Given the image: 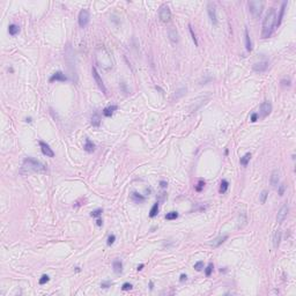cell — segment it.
Instances as JSON below:
<instances>
[{
    "mask_svg": "<svg viewBox=\"0 0 296 296\" xmlns=\"http://www.w3.org/2000/svg\"><path fill=\"white\" fill-rule=\"evenodd\" d=\"M95 60L97 65L104 71H110L114 67V60L111 58V54L104 45H98L95 49Z\"/></svg>",
    "mask_w": 296,
    "mask_h": 296,
    "instance_id": "obj_1",
    "label": "cell"
},
{
    "mask_svg": "<svg viewBox=\"0 0 296 296\" xmlns=\"http://www.w3.org/2000/svg\"><path fill=\"white\" fill-rule=\"evenodd\" d=\"M275 23H276V11L274 8H271L267 12L264 22H263V32H262L263 38L271 37V35L273 34L275 29Z\"/></svg>",
    "mask_w": 296,
    "mask_h": 296,
    "instance_id": "obj_2",
    "label": "cell"
},
{
    "mask_svg": "<svg viewBox=\"0 0 296 296\" xmlns=\"http://www.w3.org/2000/svg\"><path fill=\"white\" fill-rule=\"evenodd\" d=\"M45 170H46V167L42 162L32 159V158H26L23 161V164H22L21 174L22 175H29L32 172H41V171H45Z\"/></svg>",
    "mask_w": 296,
    "mask_h": 296,
    "instance_id": "obj_3",
    "label": "cell"
},
{
    "mask_svg": "<svg viewBox=\"0 0 296 296\" xmlns=\"http://www.w3.org/2000/svg\"><path fill=\"white\" fill-rule=\"evenodd\" d=\"M264 1H260V0H252V1H249L248 2V6H249V10L251 12V14L254 15V18H258L260 16L262 12L264 10Z\"/></svg>",
    "mask_w": 296,
    "mask_h": 296,
    "instance_id": "obj_4",
    "label": "cell"
},
{
    "mask_svg": "<svg viewBox=\"0 0 296 296\" xmlns=\"http://www.w3.org/2000/svg\"><path fill=\"white\" fill-rule=\"evenodd\" d=\"M159 18L163 23H167L171 19V12L167 5H162L159 10Z\"/></svg>",
    "mask_w": 296,
    "mask_h": 296,
    "instance_id": "obj_5",
    "label": "cell"
},
{
    "mask_svg": "<svg viewBox=\"0 0 296 296\" xmlns=\"http://www.w3.org/2000/svg\"><path fill=\"white\" fill-rule=\"evenodd\" d=\"M89 19H90V15H89V12L87 10H81L80 13H79V18H78V22H79V26L81 28H86L89 23Z\"/></svg>",
    "mask_w": 296,
    "mask_h": 296,
    "instance_id": "obj_6",
    "label": "cell"
},
{
    "mask_svg": "<svg viewBox=\"0 0 296 296\" xmlns=\"http://www.w3.org/2000/svg\"><path fill=\"white\" fill-rule=\"evenodd\" d=\"M271 111H272V104H271L270 101H265V102H263L260 104V108H259V115H260V117H263V118L267 117L271 114Z\"/></svg>",
    "mask_w": 296,
    "mask_h": 296,
    "instance_id": "obj_7",
    "label": "cell"
},
{
    "mask_svg": "<svg viewBox=\"0 0 296 296\" xmlns=\"http://www.w3.org/2000/svg\"><path fill=\"white\" fill-rule=\"evenodd\" d=\"M207 13H208V16H210V20L211 22L216 26L218 24V19H216V10H215V5L213 2H208L207 4Z\"/></svg>",
    "mask_w": 296,
    "mask_h": 296,
    "instance_id": "obj_8",
    "label": "cell"
},
{
    "mask_svg": "<svg viewBox=\"0 0 296 296\" xmlns=\"http://www.w3.org/2000/svg\"><path fill=\"white\" fill-rule=\"evenodd\" d=\"M92 73H93V76H94V80H95V82L97 84L98 86V88L102 90V93H104L106 94V88L104 84H103V80H102V78L100 76V74L97 72V70H96V67H93V70H92Z\"/></svg>",
    "mask_w": 296,
    "mask_h": 296,
    "instance_id": "obj_9",
    "label": "cell"
},
{
    "mask_svg": "<svg viewBox=\"0 0 296 296\" xmlns=\"http://www.w3.org/2000/svg\"><path fill=\"white\" fill-rule=\"evenodd\" d=\"M268 67V60L267 59H263V60H259L257 63L254 64V71L258 72V73H262V72H265Z\"/></svg>",
    "mask_w": 296,
    "mask_h": 296,
    "instance_id": "obj_10",
    "label": "cell"
},
{
    "mask_svg": "<svg viewBox=\"0 0 296 296\" xmlns=\"http://www.w3.org/2000/svg\"><path fill=\"white\" fill-rule=\"evenodd\" d=\"M288 211H289V208H288V205L285 204L280 210L278 212V215H276V222L278 223H281V222H284L286 218H287V214H288Z\"/></svg>",
    "mask_w": 296,
    "mask_h": 296,
    "instance_id": "obj_11",
    "label": "cell"
},
{
    "mask_svg": "<svg viewBox=\"0 0 296 296\" xmlns=\"http://www.w3.org/2000/svg\"><path fill=\"white\" fill-rule=\"evenodd\" d=\"M40 147H41L42 153L46 156V158H53V156H54V152L50 148V146H49L46 142L40 141Z\"/></svg>",
    "mask_w": 296,
    "mask_h": 296,
    "instance_id": "obj_12",
    "label": "cell"
},
{
    "mask_svg": "<svg viewBox=\"0 0 296 296\" xmlns=\"http://www.w3.org/2000/svg\"><path fill=\"white\" fill-rule=\"evenodd\" d=\"M168 36H169V40L171 41L172 44H176V43H178V41H180L178 32L176 30V28H174V27L169 28V30H168Z\"/></svg>",
    "mask_w": 296,
    "mask_h": 296,
    "instance_id": "obj_13",
    "label": "cell"
},
{
    "mask_svg": "<svg viewBox=\"0 0 296 296\" xmlns=\"http://www.w3.org/2000/svg\"><path fill=\"white\" fill-rule=\"evenodd\" d=\"M279 182H280V172H279V170L275 169L271 174V185L273 188H276L279 185Z\"/></svg>",
    "mask_w": 296,
    "mask_h": 296,
    "instance_id": "obj_14",
    "label": "cell"
},
{
    "mask_svg": "<svg viewBox=\"0 0 296 296\" xmlns=\"http://www.w3.org/2000/svg\"><path fill=\"white\" fill-rule=\"evenodd\" d=\"M54 81H67V78H66V75L63 73V72H56V73L53 74L52 76L50 78V82H54Z\"/></svg>",
    "mask_w": 296,
    "mask_h": 296,
    "instance_id": "obj_15",
    "label": "cell"
},
{
    "mask_svg": "<svg viewBox=\"0 0 296 296\" xmlns=\"http://www.w3.org/2000/svg\"><path fill=\"white\" fill-rule=\"evenodd\" d=\"M281 236H282V233H281L280 229L275 230L274 234H273V246H274V249L279 248L280 242H281Z\"/></svg>",
    "mask_w": 296,
    "mask_h": 296,
    "instance_id": "obj_16",
    "label": "cell"
},
{
    "mask_svg": "<svg viewBox=\"0 0 296 296\" xmlns=\"http://www.w3.org/2000/svg\"><path fill=\"white\" fill-rule=\"evenodd\" d=\"M286 6H287V1H284V2H282V5H281V8H280V13H279V15L276 16V23H275V27H278V26H280V24H281L282 18H284V14H285Z\"/></svg>",
    "mask_w": 296,
    "mask_h": 296,
    "instance_id": "obj_17",
    "label": "cell"
},
{
    "mask_svg": "<svg viewBox=\"0 0 296 296\" xmlns=\"http://www.w3.org/2000/svg\"><path fill=\"white\" fill-rule=\"evenodd\" d=\"M244 38H245V48H246V50L249 52L252 51V44H251V38H250V35H249V32H248V28L244 29Z\"/></svg>",
    "mask_w": 296,
    "mask_h": 296,
    "instance_id": "obj_18",
    "label": "cell"
},
{
    "mask_svg": "<svg viewBox=\"0 0 296 296\" xmlns=\"http://www.w3.org/2000/svg\"><path fill=\"white\" fill-rule=\"evenodd\" d=\"M228 238V236L227 235H223V236H219V237H216L215 240H213V242H211V245L213 248H219L220 245H221Z\"/></svg>",
    "mask_w": 296,
    "mask_h": 296,
    "instance_id": "obj_19",
    "label": "cell"
},
{
    "mask_svg": "<svg viewBox=\"0 0 296 296\" xmlns=\"http://www.w3.org/2000/svg\"><path fill=\"white\" fill-rule=\"evenodd\" d=\"M246 222H248V219H246V214L242 212L241 214H240V219H238V224H237V228L238 229H242L244 226L246 224Z\"/></svg>",
    "mask_w": 296,
    "mask_h": 296,
    "instance_id": "obj_20",
    "label": "cell"
},
{
    "mask_svg": "<svg viewBox=\"0 0 296 296\" xmlns=\"http://www.w3.org/2000/svg\"><path fill=\"white\" fill-rule=\"evenodd\" d=\"M116 110H117V106H110L103 110V115L106 117H111Z\"/></svg>",
    "mask_w": 296,
    "mask_h": 296,
    "instance_id": "obj_21",
    "label": "cell"
},
{
    "mask_svg": "<svg viewBox=\"0 0 296 296\" xmlns=\"http://www.w3.org/2000/svg\"><path fill=\"white\" fill-rule=\"evenodd\" d=\"M85 150L88 152V153H93L95 150V145L89 140V139H86V144H85Z\"/></svg>",
    "mask_w": 296,
    "mask_h": 296,
    "instance_id": "obj_22",
    "label": "cell"
},
{
    "mask_svg": "<svg viewBox=\"0 0 296 296\" xmlns=\"http://www.w3.org/2000/svg\"><path fill=\"white\" fill-rule=\"evenodd\" d=\"M8 32H10L11 36H15V35H18V34L20 32V27L16 26V24H10V27H8Z\"/></svg>",
    "mask_w": 296,
    "mask_h": 296,
    "instance_id": "obj_23",
    "label": "cell"
},
{
    "mask_svg": "<svg viewBox=\"0 0 296 296\" xmlns=\"http://www.w3.org/2000/svg\"><path fill=\"white\" fill-rule=\"evenodd\" d=\"M112 268H114V271L116 273H122V271H123V264H122V262L120 260H115L112 263Z\"/></svg>",
    "mask_w": 296,
    "mask_h": 296,
    "instance_id": "obj_24",
    "label": "cell"
},
{
    "mask_svg": "<svg viewBox=\"0 0 296 296\" xmlns=\"http://www.w3.org/2000/svg\"><path fill=\"white\" fill-rule=\"evenodd\" d=\"M100 124H101V117H100V115H98L97 112H95V114L92 116V125L95 127H98L100 126Z\"/></svg>",
    "mask_w": 296,
    "mask_h": 296,
    "instance_id": "obj_25",
    "label": "cell"
},
{
    "mask_svg": "<svg viewBox=\"0 0 296 296\" xmlns=\"http://www.w3.org/2000/svg\"><path fill=\"white\" fill-rule=\"evenodd\" d=\"M131 198H132V200L136 201V202H144L145 201V197L144 196H141V194H139L138 192H133L132 194H131Z\"/></svg>",
    "mask_w": 296,
    "mask_h": 296,
    "instance_id": "obj_26",
    "label": "cell"
},
{
    "mask_svg": "<svg viewBox=\"0 0 296 296\" xmlns=\"http://www.w3.org/2000/svg\"><path fill=\"white\" fill-rule=\"evenodd\" d=\"M159 213V202H155L153 205V207L150 208V212H149V218H155Z\"/></svg>",
    "mask_w": 296,
    "mask_h": 296,
    "instance_id": "obj_27",
    "label": "cell"
},
{
    "mask_svg": "<svg viewBox=\"0 0 296 296\" xmlns=\"http://www.w3.org/2000/svg\"><path fill=\"white\" fill-rule=\"evenodd\" d=\"M250 159H251V154H250V153H246L243 158H241L240 163H241L242 166H244V167H246L248 163H249V161H250Z\"/></svg>",
    "mask_w": 296,
    "mask_h": 296,
    "instance_id": "obj_28",
    "label": "cell"
},
{
    "mask_svg": "<svg viewBox=\"0 0 296 296\" xmlns=\"http://www.w3.org/2000/svg\"><path fill=\"white\" fill-rule=\"evenodd\" d=\"M228 188H229V183H228V180H221V185H220V193H226L227 190H228Z\"/></svg>",
    "mask_w": 296,
    "mask_h": 296,
    "instance_id": "obj_29",
    "label": "cell"
},
{
    "mask_svg": "<svg viewBox=\"0 0 296 296\" xmlns=\"http://www.w3.org/2000/svg\"><path fill=\"white\" fill-rule=\"evenodd\" d=\"M185 93H186V88H180V89H178V90H176V92H175L174 98H176V100H177V98H180V97L185 95Z\"/></svg>",
    "mask_w": 296,
    "mask_h": 296,
    "instance_id": "obj_30",
    "label": "cell"
},
{
    "mask_svg": "<svg viewBox=\"0 0 296 296\" xmlns=\"http://www.w3.org/2000/svg\"><path fill=\"white\" fill-rule=\"evenodd\" d=\"M177 218H178V213L177 212H170V213H167V215H166L167 220H176Z\"/></svg>",
    "mask_w": 296,
    "mask_h": 296,
    "instance_id": "obj_31",
    "label": "cell"
},
{
    "mask_svg": "<svg viewBox=\"0 0 296 296\" xmlns=\"http://www.w3.org/2000/svg\"><path fill=\"white\" fill-rule=\"evenodd\" d=\"M267 197H268V191L264 190L263 192H262V194H260V202H262V204H265V202H266V199H267Z\"/></svg>",
    "mask_w": 296,
    "mask_h": 296,
    "instance_id": "obj_32",
    "label": "cell"
},
{
    "mask_svg": "<svg viewBox=\"0 0 296 296\" xmlns=\"http://www.w3.org/2000/svg\"><path fill=\"white\" fill-rule=\"evenodd\" d=\"M189 30H190L191 37H192V40H193V42H194V45H196V46H198V41H197V37H196V34L193 32V29H192L191 24H189Z\"/></svg>",
    "mask_w": 296,
    "mask_h": 296,
    "instance_id": "obj_33",
    "label": "cell"
},
{
    "mask_svg": "<svg viewBox=\"0 0 296 296\" xmlns=\"http://www.w3.org/2000/svg\"><path fill=\"white\" fill-rule=\"evenodd\" d=\"M213 268H214V266H213V264H212V263H210V264L207 265V267H206V271H205V273H206V275H207V276H210V275L212 274V272H213Z\"/></svg>",
    "mask_w": 296,
    "mask_h": 296,
    "instance_id": "obj_34",
    "label": "cell"
},
{
    "mask_svg": "<svg viewBox=\"0 0 296 296\" xmlns=\"http://www.w3.org/2000/svg\"><path fill=\"white\" fill-rule=\"evenodd\" d=\"M49 280H50L49 275H46V274L42 275V278L40 279V285H45L46 282H49Z\"/></svg>",
    "mask_w": 296,
    "mask_h": 296,
    "instance_id": "obj_35",
    "label": "cell"
},
{
    "mask_svg": "<svg viewBox=\"0 0 296 296\" xmlns=\"http://www.w3.org/2000/svg\"><path fill=\"white\" fill-rule=\"evenodd\" d=\"M285 190H286L285 184H280V185H278V193H279V196H284Z\"/></svg>",
    "mask_w": 296,
    "mask_h": 296,
    "instance_id": "obj_36",
    "label": "cell"
},
{
    "mask_svg": "<svg viewBox=\"0 0 296 296\" xmlns=\"http://www.w3.org/2000/svg\"><path fill=\"white\" fill-rule=\"evenodd\" d=\"M102 210L101 208H97V210H95V211H93L92 213H90V215L93 216V218H97V216H100L101 214H102Z\"/></svg>",
    "mask_w": 296,
    "mask_h": 296,
    "instance_id": "obj_37",
    "label": "cell"
},
{
    "mask_svg": "<svg viewBox=\"0 0 296 296\" xmlns=\"http://www.w3.org/2000/svg\"><path fill=\"white\" fill-rule=\"evenodd\" d=\"M115 240H116V236H115V235H110V236L108 237L106 244H108V245H111V244H114V243H115Z\"/></svg>",
    "mask_w": 296,
    "mask_h": 296,
    "instance_id": "obj_38",
    "label": "cell"
},
{
    "mask_svg": "<svg viewBox=\"0 0 296 296\" xmlns=\"http://www.w3.org/2000/svg\"><path fill=\"white\" fill-rule=\"evenodd\" d=\"M194 268H196V271H201V270L204 268V263H202V262L196 263V264H194Z\"/></svg>",
    "mask_w": 296,
    "mask_h": 296,
    "instance_id": "obj_39",
    "label": "cell"
},
{
    "mask_svg": "<svg viewBox=\"0 0 296 296\" xmlns=\"http://www.w3.org/2000/svg\"><path fill=\"white\" fill-rule=\"evenodd\" d=\"M204 186H205V182H204V180H199L198 186H196V190L198 191V192H200V191L204 189Z\"/></svg>",
    "mask_w": 296,
    "mask_h": 296,
    "instance_id": "obj_40",
    "label": "cell"
},
{
    "mask_svg": "<svg viewBox=\"0 0 296 296\" xmlns=\"http://www.w3.org/2000/svg\"><path fill=\"white\" fill-rule=\"evenodd\" d=\"M132 287H133V286L131 285L130 282H125L124 285L122 286V289H123V290H131V289H132Z\"/></svg>",
    "mask_w": 296,
    "mask_h": 296,
    "instance_id": "obj_41",
    "label": "cell"
},
{
    "mask_svg": "<svg viewBox=\"0 0 296 296\" xmlns=\"http://www.w3.org/2000/svg\"><path fill=\"white\" fill-rule=\"evenodd\" d=\"M110 286H111V282H110V281H103V282L101 284V287H102V288H109Z\"/></svg>",
    "mask_w": 296,
    "mask_h": 296,
    "instance_id": "obj_42",
    "label": "cell"
},
{
    "mask_svg": "<svg viewBox=\"0 0 296 296\" xmlns=\"http://www.w3.org/2000/svg\"><path fill=\"white\" fill-rule=\"evenodd\" d=\"M257 119H258V114H252V116H251V119H250V120H251L252 123H256V122H257Z\"/></svg>",
    "mask_w": 296,
    "mask_h": 296,
    "instance_id": "obj_43",
    "label": "cell"
},
{
    "mask_svg": "<svg viewBox=\"0 0 296 296\" xmlns=\"http://www.w3.org/2000/svg\"><path fill=\"white\" fill-rule=\"evenodd\" d=\"M160 185H161V188H162V189H166V188L168 186V183H167V182H164V180H161V182H160Z\"/></svg>",
    "mask_w": 296,
    "mask_h": 296,
    "instance_id": "obj_44",
    "label": "cell"
},
{
    "mask_svg": "<svg viewBox=\"0 0 296 296\" xmlns=\"http://www.w3.org/2000/svg\"><path fill=\"white\" fill-rule=\"evenodd\" d=\"M186 279H188L186 274H180V282H183V281H186Z\"/></svg>",
    "mask_w": 296,
    "mask_h": 296,
    "instance_id": "obj_45",
    "label": "cell"
},
{
    "mask_svg": "<svg viewBox=\"0 0 296 296\" xmlns=\"http://www.w3.org/2000/svg\"><path fill=\"white\" fill-rule=\"evenodd\" d=\"M96 224H97L98 227H101V226L103 224V221H102L101 219H97V221H96Z\"/></svg>",
    "mask_w": 296,
    "mask_h": 296,
    "instance_id": "obj_46",
    "label": "cell"
},
{
    "mask_svg": "<svg viewBox=\"0 0 296 296\" xmlns=\"http://www.w3.org/2000/svg\"><path fill=\"white\" fill-rule=\"evenodd\" d=\"M144 268V264H140L139 266H138V271H141Z\"/></svg>",
    "mask_w": 296,
    "mask_h": 296,
    "instance_id": "obj_47",
    "label": "cell"
}]
</instances>
